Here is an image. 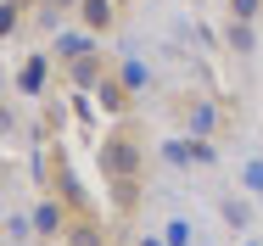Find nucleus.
<instances>
[{"mask_svg": "<svg viewBox=\"0 0 263 246\" xmlns=\"http://www.w3.org/2000/svg\"><path fill=\"white\" fill-rule=\"evenodd\" d=\"M62 246H112V230H106L96 213H73V224H67Z\"/></svg>", "mask_w": 263, "mask_h": 246, "instance_id": "nucleus-5", "label": "nucleus"}, {"mask_svg": "<svg viewBox=\"0 0 263 246\" xmlns=\"http://www.w3.org/2000/svg\"><path fill=\"white\" fill-rule=\"evenodd\" d=\"M96 162H101V179L118 185V179H146V135L135 129V118H118L96 140Z\"/></svg>", "mask_w": 263, "mask_h": 246, "instance_id": "nucleus-1", "label": "nucleus"}, {"mask_svg": "<svg viewBox=\"0 0 263 246\" xmlns=\"http://www.w3.org/2000/svg\"><path fill=\"white\" fill-rule=\"evenodd\" d=\"M135 96H140V90H135V84H129V79L118 73V67H112L101 84L90 90V101H96L101 112H112V118H135Z\"/></svg>", "mask_w": 263, "mask_h": 246, "instance_id": "nucleus-3", "label": "nucleus"}, {"mask_svg": "<svg viewBox=\"0 0 263 246\" xmlns=\"http://www.w3.org/2000/svg\"><path fill=\"white\" fill-rule=\"evenodd\" d=\"M51 50H34L28 62H23V73H17V96H45V73H51Z\"/></svg>", "mask_w": 263, "mask_h": 246, "instance_id": "nucleus-8", "label": "nucleus"}, {"mask_svg": "<svg viewBox=\"0 0 263 246\" xmlns=\"http://www.w3.org/2000/svg\"><path fill=\"white\" fill-rule=\"evenodd\" d=\"M96 40H101V34H90V28H79V34H56V50H51V56L67 67V62H79L84 50H96Z\"/></svg>", "mask_w": 263, "mask_h": 246, "instance_id": "nucleus-9", "label": "nucleus"}, {"mask_svg": "<svg viewBox=\"0 0 263 246\" xmlns=\"http://www.w3.org/2000/svg\"><path fill=\"white\" fill-rule=\"evenodd\" d=\"M224 17H235V23H258V17H263V0H224Z\"/></svg>", "mask_w": 263, "mask_h": 246, "instance_id": "nucleus-12", "label": "nucleus"}, {"mask_svg": "<svg viewBox=\"0 0 263 246\" xmlns=\"http://www.w3.org/2000/svg\"><path fill=\"white\" fill-rule=\"evenodd\" d=\"M179 123H185V135H213L218 129V112H213L208 96H191V101H179Z\"/></svg>", "mask_w": 263, "mask_h": 246, "instance_id": "nucleus-6", "label": "nucleus"}, {"mask_svg": "<svg viewBox=\"0 0 263 246\" xmlns=\"http://www.w3.org/2000/svg\"><path fill=\"white\" fill-rule=\"evenodd\" d=\"M241 191L247 196H263V162H247L241 168Z\"/></svg>", "mask_w": 263, "mask_h": 246, "instance_id": "nucleus-15", "label": "nucleus"}, {"mask_svg": "<svg viewBox=\"0 0 263 246\" xmlns=\"http://www.w3.org/2000/svg\"><path fill=\"white\" fill-rule=\"evenodd\" d=\"M106 73H112V62H106V56H101V45H96V50H84L79 62H67V84H73L79 96H90V90L101 84Z\"/></svg>", "mask_w": 263, "mask_h": 246, "instance_id": "nucleus-4", "label": "nucleus"}, {"mask_svg": "<svg viewBox=\"0 0 263 246\" xmlns=\"http://www.w3.org/2000/svg\"><path fill=\"white\" fill-rule=\"evenodd\" d=\"M118 73H123V79H129V84H135L140 96H146V79H152V73H146V62H123Z\"/></svg>", "mask_w": 263, "mask_h": 246, "instance_id": "nucleus-17", "label": "nucleus"}, {"mask_svg": "<svg viewBox=\"0 0 263 246\" xmlns=\"http://www.w3.org/2000/svg\"><path fill=\"white\" fill-rule=\"evenodd\" d=\"M45 162H51V191H56V196L67 201L73 213H96V201L84 196V185H79V174H73L67 151H62V146H51V151H45Z\"/></svg>", "mask_w": 263, "mask_h": 246, "instance_id": "nucleus-2", "label": "nucleus"}, {"mask_svg": "<svg viewBox=\"0 0 263 246\" xmlns=\"http://www.w3.org/2000/svg\"><path fill=\"white\" fill-rule=\"evenodd\" d=\"M224 45L235 50V56H252V50H258V34H252V23H235V17H230V28H224Z\"/></svg>", "mask_w": 263, "mask_h": 246, "instance_id": "nucleus-11", "label": "nucleus"}, {"mask_svg": "<svg viewBox=\"0 0 263 246\" xmlns=\"http://www.w3.org/2000/svg\"><path fill=\"white\" fill-rule=\"evenodd\" d=\"M135 246H168V235H140Z\"/></svg>", "mask_w": 263, "mask_h": 246, "instance_id": "nucleus-19", "label": "nucleus"}, {"mask_svg": "<svg viewBox=\"0 0 263 246\" xmlns=\"http://www.w3.org/2000/svg\"><path fill=\"white\" fill-rule=\"evenodd\" d=\"M17 23H23V6H11V0H6V6H0V34H11Z\"/></svg>", "mask_w": 263, "mask_h": 246, "instance_id": "nucleus-18", "label": "nucleus"}, {"mask_svg": "<svg viewBox=\"0 0 263 246\" xmlns=\"http://www.w3.org/2000/svg\"><path fill=\"white\" fill-rule=\"evenodd\" d=\"M191 6H208V0H191Z\"/></svg>", "mask_w": 263, "mask_h": 246, "instance_id": "nucleus-20", "label": "nucleus"}, {"mask_svg": "<svg viewBox=\"0 0 263 246\" xmlns=\"http://www.w3.org/2000/svg\"><path fill=\"white\" fill-rule=\"evenodd\" d=\"M241 246H258V241H241Z\"/></svg>", "mask_w": 263, "mask_h": 246, "instance_id": "nucleus-21", "label": "nucleus"}, {"mask_svg": "<svg viewBox=\"0 0 263 246\" xmlns=\"http://www.w3.org/2000/svg\"><path fill=\"white\" fill-rule=\"evenodd\" d=\"M6 235H11L17 246L28 241V235H40V230H34V213H11V218H6Z\"/></svg>", "mask_w": 263, "mask_h": 246, "instance_id": "nucleus-14", "label": "nucleus"}, {"mask_svg": "<svg viewBox=\"0 0 263 246\" xmlns=\"http://www.w3.org/2000/svg\"><path fill=\"white\" fill-rule=\"evenodd\" d=\"M218 213H224V224H230L235 235H247V230L258 224V213H252V201H247V196H224V201H218Z\"/></svg>", "mask_w": 263, "mask_h": 246, "instance_id": "nucleus-10", "label": "nucleus"}, {"mask_svg": "<svg viewBox=\"0 0 263 246\" xmlns=\"http://www.w3.org/2000/svg\"><path fill=\"white\" fill-rule=\"evenodd\" d=\"M34 6H40V23H45V28L62 23V11H79V0H34Z\"/></svg>", "mask_w": 263, "mask_h": 246, "instance_id": "nucleus-13", "label": "nucleus"}, {"mask_svg": "<svg viewBox=\"0 0 263 246\" xmlns=\"http://www.w3.org/2000/svg\"><path fill=\"white\" fill-rule=\"evenodd\" d=\"M118 6H123V0H79V28H90V34H112Z\"/></svg>", "mask_w": 263, "mask_h": 246, "instance_id": "nucleus-7", "label": "nucleus"}, {"mask_svg": "<svg viewBox=\"0 0 263 246\" xmlns=\"http://www.w3.org/2000/svg\"><path fill=\"white\" fill-rule=\"evenodd\" d=\"M162 235H168V246H191V224H185V218H168Z\"/></svg>", "mask_w": 263, "mask_h": 246, "instance_id": "nucleus-16", "label": "nucleus"}]
</instances>
